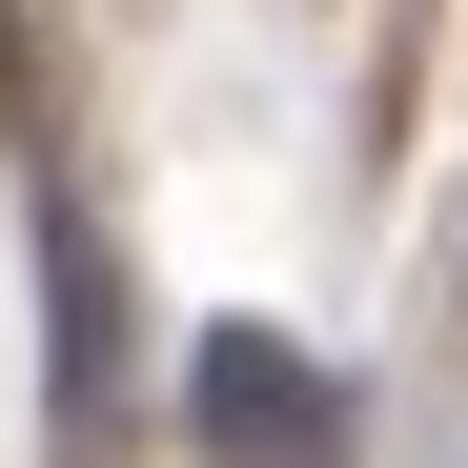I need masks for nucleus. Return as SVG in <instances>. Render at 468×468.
<instances>
[{
  "mask_svg": "<svg viewBox=\"0 0 468 468\" xmlns=\"http://www.w3.org/2000/svg\"><path fill=\"white\" fill-rule=\"evenodd\" d=\"M0 102H21V0H0Z\"/></svg>",
  "mask_w": 468,
  "mask_h": 468,
  "instance_id": "7ed1b4c3",
  "label": "nucleus"
},
{
  "mask_svg": "<svg viewBox=\"0 0 468 468\" xmlns=\"http://www.w3.org/2000/svg\"><path fill=\"white\" fill-rule=\"evenodd\" d=\"M184 428H204V468H346V367H305L285 326H204Z\"/></svg>",
  "mask_w": 468,
  "mask_h": 468,
  "instance_id": "f257e3e1",
  "label": "nucleus"
},
{
  "mask_svg": "<svg viewBox=\"0 0 468 468\" xmlns=\"http://www.w3.org/2000/svg\"><path fill=\"white\" fill-rule=\"evenodd\" d=\"M41 305H61V428H102V367H122V285L82 224H41Z\"/></svg>",
  "mask_w": 468,
  "mask_h": 468,
  "instance_id": "f03ea898",
  "label": "nucleus"
}]
</instances>
